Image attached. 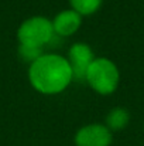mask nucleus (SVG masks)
<instances>
[{
	"label": "nucleus",
	"mask_w": 144,
	"mask_h": 146,
	"mask_svg": "<svg viewBox=\"0 0 144 146\" xmlns=\"http://www.w3.org/2000/svg\"><path fill=\"white\" fill-rule=\"evenodd\" d=\"M81 23H82V16L74 9H71V10L59 11L55 16L52 26H54V31L57 36L65 37V36L74 34L81 27Z\"/></svg>",
	"instance_id": "423d86ee"
},
{
	"label": "nucleus",
	"mask_w": 144,
	"mask_h": 146,
	"mask_svg": "<svg viewBox=\"0 0 144 146\" xmlns=\"http://www.w3.org/2000/svg\"><path fill=\"white\" fill-rule=\"evenodd\" d=\"M43 48L41 47H34V46H24L20 44L18 46V55L23 61L33 64L36 60H38L43 55Z\"/></svg>",
	"instance_id": "1a4fd4ad"
},
{
	"label": "nucleus",
	"mask_w": 144,
	"mask_h": 146,
	"mask_svg": "<svg viewBox=\"0 0 144 146\" xmlns=\"http://www.w3.org/2000/svg\"><path fill=\"white\" fill-rule=\"evenodd\" d=\"M93 60V52L88 44L75 43L68 52V62L72 70V77L81 82L86 81V72Z\"/></svg>",
	"instance_id": "20e7f679"
},
{
	"label": "nucleus",
	"mask_w": 144,
	"mask_h": 146,
	"mask_svg": "<svg viewBox=\"0 0 144 146\" xmlns=\"http://www.w3.org/2000/svg\"><path fill=\"white\" fill-rule=\"evenodd\" d=\"M69 1L72 9L78 11L81 16H88L95 13L102 4V0H69Z\"/></svg>",
	"instance_id": "6e6552de"
},
{
	"label": "nucleus",
	"mask_w": 144,
	"mask_h": 146,
	"mask_svg": "<svg viewBox=\"0 0 144 146\" xmlns=\"http://www.w3.org/2000/svg\"><path fill=\"white\" fill-rule=\"evenodd\" d=\"M75 143L76 146H109L112 143V131L106 125H86L76 132Z\"/></svg>",
	"instance_id": "39448f33"
},
{
	"label": "nucleus",
	"mask_w": 144,
	"mask_h": 146,
	"mask_svg": "<svg viewBox=\"0 0 144 146\" xmlns=\"http://www.w3.org/2000/svg\"><path fill=\"white\" fill-rule=\"evenodd\" d=\"M54 26L52 21H49L45 17H31L20 26L17 31V38L20 44L24 46H34V47H41L44 48L48 46L52 38L55 37Z\"/></svg>",
	"instance_id": "7ed1b4c3"
},
{
	"label": "nucleus",
	"mask_w": 144,
	"mask_h": 146,
	"mask_svg": "<svg viewBox=\"0 0 144 146\" xmlns=\"http://www.w3.org/2000/svg\"><path fill=\"white\" fill-rule=\"evenodd\" d=\"M119 70L110 60L100 57L95 58L86 72L88 84L102 95H109L116 91L119 85Z\"/></svg>",
	"instance_id": "f03ea898"
},
{
	"label": "nucleus",
	"mask_w": 144,
	"mask_h": 146,
	"mask_svg": "<svg viewBox=\"0 0 144 146\" xmlns=\"http://www.w3.org/2000/svg\"><path fill=\"white\" fill-rule=\"evenodd\" d=\"M28 80L38 92L58 94L69 85L74 77L66 58L58 54H43L30 64Z\"/></svg>",
	"instance_id": "f257e3e1"
},
{
	"label": "nucleus",
	"mask_w": 144,
	"mask_h": 146,
	"mask_svg": "<svg viewBox=\"0 0 144 146\" xmlns=\"http://www.w3.org/2000/svg\"><path fill=\"white\" fill-rule=\"evenodd\" d=\"M130 115L124 108H114L106 116V126L110 131H120L127 126Z\"/></svg>",
	"instance_id": "0eeeda50"
}]
</instances>
